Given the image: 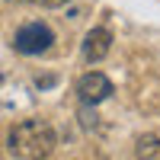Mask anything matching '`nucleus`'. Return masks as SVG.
<instances>
[{
	"label": "nucleus",
	"instance_id": "obj_1",
	"mask_svg": "<svg viewBox=\"0 0 160 160\" xmlns=\"http://www.w3.org/2000/svg\"><path fill=\"white\" fill-rule=\"evenodd\" d=\"M7 148L16 160H45L55 151V128L42 118H22L10 128Z\"/></svg>",
	"mask_w": 160,
	"mask_h": 160
},
{
	"label": "nucleus",
	"instance_id": "obj_2",
	"mask_svg": "<svg viewBox=\"0 0 160 160\" xmlns=\"http://www.w3.org/2000/svg\"><path fill=\"white\" fill-rule=\"evenodd\" d=\"M51 45H55V32L45 22H26L13 35V48L19 55H45Z\"/></svg>",
	"mask_w": 160,
	"mask_h": 160
},
{
	"label": "nucleus",
	"instance_id": "obj_3",
	"mask_svg": "<svg viewBox=\"0 0 160 160\" xmlns=\"http://www.w3.org/2000/svg\"><path fill=\"white\" fill-rule=\"evenodd\" d=\"M77 96L83 106H99L102 99H109L112 96V80L99 74V71H90L77 80Z\"/></svg>",
	"mask_w": 160,
	"mask_h": 160
},
{
	"label": "nucleus",
	"instance_id": "obj_4",
	"mask_svg": "<svg viewBox=\"0 0 160 160\" xmlns=\"http://www.w3.org/2000/svg\"><path fill=\"white\" fill-rule=\"evenodd\" d=\"M109 48H112V32L106 29V26H96V29H90V32L83 35L80 55H83V61L96 64V61H102L106 55H109Z\"/></svg>",
	"mask_w": 160,
	"mask_h": 160
},
{
	"label": "nucleus",
	"instance_id": "obj_5",
	"mask_svg": "<svg viewBox=\"0 0 160 160\" xmlns=\"http://www.w3.org/2000/svg\"><path fill=\"white\" fill-rule=\"evenodd\" d=\"M138 160H160V135H141L135 144Z\"/></svg>",
	"mask_w": 160,
	"mask_h": 160
}]
</instances>
